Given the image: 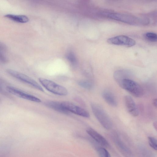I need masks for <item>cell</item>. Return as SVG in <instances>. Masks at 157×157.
<instances>
[{
  "label": "cell",
  "instance_id": "1",
  "mask_svg": "<svg viewBox=\"0 0 157 157\" xmlns=\"http://www.w3.org/2000/svg\"><path fill=\"white\" fill-rule=\"evenodd\" d=\"M103 15L112 19L130 25H148L149 20L131 15L116 13H104Z\"/></svg>",
  "mask_w": 157,
  "mask_h": 157
},
{
  "label": "cell",
  "instance_id": "2",
  "mask_svg": "<svg viewBox=\"0 0 157 157\" xmlns=\"http://www.w3.org/2000/svg\"><path fill=\"white\" fill-rule=\"evenodd\" d=\"M91 106L94 114L101 125L106 129H111L113 127L112 122L103 109L95 103H92Z\"/></svg>",
  "mask_w": 157,
  "mask_h": 157
},
{
  "label": "cell",
  "instance_id": "3",
  "mask_svg": "<svg viewBox=\"0 0 157 157\" xmlns=\"http://www.w3.org/2000/svg\"><path fill=\"white\" fill-rule=\"evenodd\" d=\"M117 82L121 88L135 97L140 98L144 95V91L141 86L130 78L123 79Z\"/></svg>",
  "mask_w": 157,
  "mask_h": 157
},
{
  "label": "cell",
  "instance_id": "4",
  "mask_svg": "<svg viewBox=\"0 0 157 157\" xmlns=\"http://www.w3.org/2000/svg\"><path fill=\"white\" fill-rule=\"evenodd\" d=\"M41 84L48 90L56 95L65 96L68 94L66 88L50 80L42 78H39Z\"/></svg>",
  "mask_w": 157,
  "mask_h": 157
},
{
  "label": "cell",
  "instance_id": "5",
  "mask_svg": "<svg viewBox=\"0 0 157 157\" xmlns=\"http://www.w3.org/2000/svg\"><path fill=\"white\" fill-rule=\"evenodd\" d=\"M7 72L12 77L18 80L29 85L43 92V89L35 81L27 75L15 70L9 69Z\"/></svg>",
  "mask_w": 157,
  "mask_h": 157
},
{
  "label": "cell",
  "instance_id": "6",
  "mask_svg": "<svg viewBox=\"0 0 157 157\" xmlns=\"http://www.w3.org/2000/svg\"><path fill=\"white\" fill-rule=\"evenodd\" d=\"M107 42L110 44L123 46L131 47L134 46L136 44L135 40L125 35H119L109 38Z\"/></svg>",
  "mask_w": 157,
  "mask_h": 157
},
{
  "label": "cell",
  "instance_id": "7",
  "mask_svg": "<svg viewBox=\"0 0 157 157\" xmlns=\"http://www.w3.org/2000/svg\"><path fill=\"white\" fill-rule=\"evenodd\" d=\"M63 106L68 112H71L83 117H90L89 112L85 109L71 102L64 101L61 102Z\"/></svg>",
  "mask_w": 157,
  "mask_h": 157
},
{
  "label": "cell",
  "instance_id": "8",
  "mask_svg": "<svg viewBox=\"0 0 157 157\" xmlns=\"http://www.w3.org/2000/svg\"><path fill=\"white\" fill-rule=\"evenodd\" d=\"M6 89L9 93L19 98L36 102H41V100L38 98L15 87L8 86Z\"/></svg>",
  "mask_w": 157,
  "mask_h": 157
},
{
  "label": "cell",
  "instance_id": "9",
  "mask_svg": "<svg viewBox=\"0 0 157 157\" xmlns=\"http://www.w3.org/2000/svg\"><path fill=\"white\" fill-rule=\"evenodd\" d=\"M124 101L128 112L133 117L137 116L139 111L133 99L129 95H126L124 97Z\"/></svg>",
  "mask_w": 157,
  "mask_h": 157
},
{
  "label": "cell",
  "instance_id": "10",
  "mask_svg": "<svg viewBox=\"0 0 157 157\" xmlns=\"http://www.w3.org/2000/svg\"><path fill=\"white\" fill-rule=\"evenodd\" d=\"M86 131L87 133L98 144L105 147H109V144L106 140L96 131L91 128H89Z\"/></svg>",
  "mask_w": 157,
  "mask_h": 157
},
{
  "label": "cell",
  "instance_id": "11",
  "mask_svg": "<svg viewBox=\"0 0 157 157\" xmlns=\"http://www.w3.org/2000/svg\"><path fill=\"white\" fill-rule=\"evenodd\" d=\"M114 142L119 150L124 155L126 156H131L132 153L128 147L118 137H115Z\"/></svg>",
  "mask_w": 157,
  "mask_h": 157
},
{
  "label": "cell",
  "instance_id": "12",
  "mask_svg": "<svg viewBox=\"0 0 157 157\" xmlns=\"http://www.w3.org/2000/svg\"><path fill=\"white\" fill-rule=\"evenodd\" d=\"M102 96L104 100L109 105L113 107L117 106V99L114 94L109 90H104L102 92Z\"/></svg>",
  "mask_w": 157,
  "mask_h": 157
},
{
  "label": "cell",
  "instance_id": "13",
  "mask_svg": "<svg viewBox=\"0 0 157 157\" xmlns=\"http://www.w3.org/2000/svg\"><path fill=\"white\" fill-rule=\"evenodd\" d=\"M45 105L48 107L62 113L68 114L69 112L62 105L61 102L56 101H46Z\"/></svg>",
  "mask_w": 157,
  "mask_h": 157
},
{
  "label": "cell",
  "instance_id": "14",
  "mask_svg": "<svg viewBox=\"0 0 157 157\" xmlns=\"http://www.w3.org/2000/svg\"><path fill=\"white\" fill-rule=\"evenodd\" d=\"M132 75V72L131 71L127 69H121L115 71L113 77L114 79L117 82L123 79L130 78Z\"/></svg>",
  "mask_w": 157,
  "mask_h": 157
},
{
  "label": "cell",
  "instance_id": "15",
  "mask_svg": "<svg viewBox=\"0 0 157 157\" xmlns=\"http://www.w3.org/2000/svg\"><path fill=\"white\" fill-rule=\"evenodd\" d=\"M5 16L11 20L21 23L27 22L29 20L27 16L24 15H17L8 14L6 15Z\"/></svg>",
  "mask_w": 157,
  "mask_h": 157
},
{
  "label": "cell",
  "instance_id": "16",
  "mask_svg": "<svg viewBox=\"0 0 157 157\" xmlns=\"http://www.w3.org/2000/svg\"><path fill=\"white\" fill-rule=\"evenodd\" d=\"M66 58L72 66H75L77 65V59L75 54L72 52L70 51L67 53Z\"/></svg>",
  "mask_w": 157,
  "mask_h": 157
},
{
  "label": "cell",
  "instance_id": "17",
  "mask_svg": "<svg viewBox=\"0 0 157 157\" xmlns=\"http://www.w3.org/2000/svg\"><path fill=\"white\" fill-rule=\"evenodd\" d=\"M144 36L146 40L149 41L155 42L157 41V35L155 33L147 32L144 34Z\"/></svg>",
  "mask_w": 157,
  "mask_h": 157
},
{
  "label": "cell",
  "instance_id": "18",
  "mask_svg": "<svg viewBox=\"0 0 157 157\" xmlns=\"http://www.w3.org/2000/svg\"><path fill=\"white\" fill-rule=\"evenodd\" d=\"M97 151L100 156L101 157H110V154L105 148L98 147L97 149Z\"/></svg>",
  "mask_w": 157,
  "mask_h": 157
},
{
  "label": "cell",
  "instance_id": "19",
  "mask_svg": "<svg viewBox=\"0 0 157 157\" xmlns=\"http://www.w3.org/2000/svg\"><path fill=\"white\" fill-rule=\"evenodd\" d=\"M79 85L82 88L87 89H90L93 87V84L88 81H82L78 83Z\"/></svg>",
  "mask_w": 157,
  "mask_h": 157
},
{
  "label": "cell",
  "instance_id": "20",
  "mask_svg": "<svg viewBox=\"0 0 157 157\" xmlns=\"http://www.w3.org/2000/svg\"><path fill=\"white\" fill-rule=\"evenodd\" d=\"M148 139L150 146L154 150L156 151L157 148L156 139L155 137L149 136L148 137Z\"/></svg>",
  "mask_w": 157,
  "mask_h": 157
},
{
  "label": "cell",
  "instance_id": "21",
  "mask_svg": "<svg viewBox=\"0 0 157 157\" xmlns=\"http://www.w3.org/2000/svg\"><path fill=\"white\" fill-rule=\"evenodd\" d=\"M6 49V47L5 45L0 42V50L5 51Z\"/></svg>",
  "mask_w": 157,
  "mask_h": 157
},
{
  "label": "cell",
  "instance_id": "22",
  "mask_svg": "<svg viewBox=\"0 0 157 157\" xmlns=\"http://www.w3.org/2000/svg\"><path fill=\"white\" fill-rule=\"evenodd\" d=\"M152 104L156 108L157 107V99H154L152 100Z\"/></svg>",
  "mask_w": 157,
  "mask_h": 157
},
{
  "label": "cell",
  "instance_id": "23",
  "mask_svg": "<svg viewBox=\"0 0 157 157\" xmlns=\"http://www.w3.org/2000/svg\"><path fill=\"white\" fill-rule=\"evenodd\" d=\"M153 126L155 130H156L157 128V124L156 121H155L154 122Z\"/></svg>",
  "mask_w": 157,
  "mask_h": 157
}]
</instances>
